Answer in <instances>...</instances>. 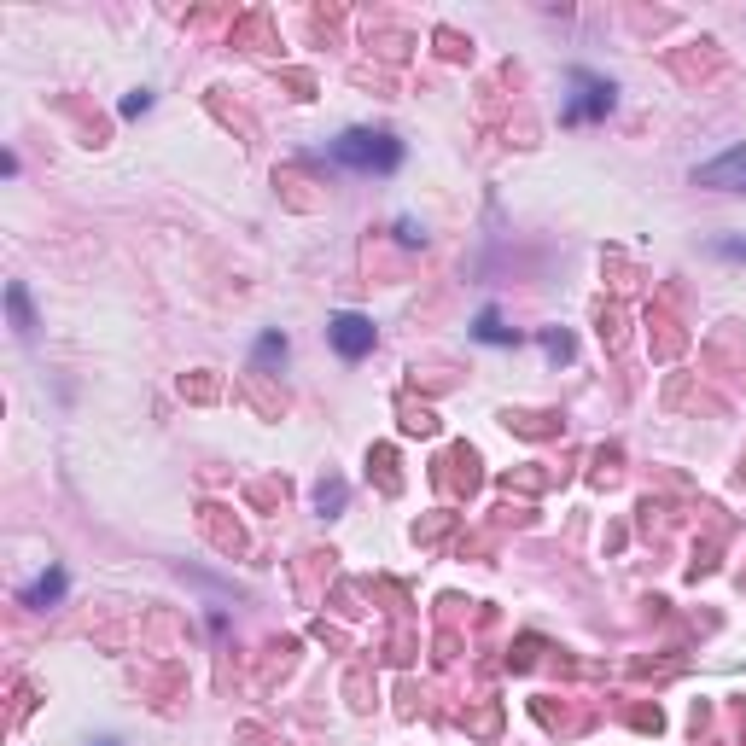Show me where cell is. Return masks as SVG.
<instances>
[{
	"label": "cell",
	"instance_id": "1",
	"mask_svg": "<svg viewBox=\"0 0 746 746\" xmlns=\"http://www.w3.org/2000/svg\"><path fill=\"white\" fill-rule=\"evenodd\" d=\"M327 152H333V164L362 170V175H391L403 164V140H391L385 129H344Z\"/></svg>",
	"mask_w": 746,
	"mask_h": 746
},
{
	"label": "cell",
	"instance_id": "2",
	"mask_svg": "<svg viewBox=\"0 0 746 746\" xmlns=\"http://www.w3.org/2000/svg\"><path fill=\"white\" fill-rule=\"evenodd\" d=\"M572 105H566V123H595V117H607L612 100H618V88H612L607 76H589V70H572Z\"/></svg>",
	"mask_w": 746,
	"mask_h": 746
},
{
	"label": "cell",
	"instance_id": "3",
	"mask_svg": "<svg viewBox=\"0 0 746 746\" xmlns=\"http://www.w3.org/2000/svg\"><path fill=\"white\" fill-rule=\"evenodd\" d=\"M327 339H333V350H339L344 362H362V356L373 350V339H379V333H373L368 315H356V309H339V315L327 321Z\"/></svg>",
	"mask_w": 746,
	"mask_h": 746
},
{
	"label": "cell",
	"instance_id": "4",
	"mask_svg": "<svg viewBox=\"0 0 746 746\" xmlns=\"http://www.w3.org/2000/svg\"><path fill=\"white\" fill-rule=\"evenodd\" d=\"M694 187H723V193H746V146H729L723 158L694 170Z\"/></svg>",
	"mask_w": 746,
	"mask_h": 746
},
{
	"label": "cell",
	"instance_id": "5",
	"mask_svg": "<svg viewBox=\"0 0 746 746\" xmlns=\"http://www.w3.org/2000/svg\"><path fill=\"white\" fill-rule=\"evenodd\" d=\"M65 589H70V577L53 566V572H41L30 589H24V607H59V601H65Z\"/></svg>",
	"mask_w": 746,
	"mask_h": 746
},
{
	"label": "cell",
	"instance_id": "6",
	"mask_svg": "<svg viewBox=\"0 0 746 746\" xmlns=\"http://www.w3.org/2000/svg\"><path fill=\"white\" fill-rule=\"evenodd\" d=\"M6 315H12V327H18V339H35V309H30V292L12 280L6 286Z\"/></svg>",
	"mask_w": 746,
	"mask_h": 746
},
{
	"label": "cell",
	"instance_id": "7",
	"mask_svg": "<svg viewBox=\"0 0 746 746\" xmlns=\"http://www.w3.org/2000/svg\"><path fill=\"white\" fill-rule=\"evenodd\" d=\"M473 333H478L484 344H513V333L502 327V321H496V309H484V315H478V327H473Z\"/></svg>",
	"mask_w": 746,
	"mask_h": 746
},
{
	"label": "cell",
	"instance_id": "8",
	"mask_svg": "<svg viewBox=\"0 0 746 746\" xmlns=\"http://www.w3.org/2000/svg\"><path fill=\"white\" fill-rule=\"evenodd\" d=\"M257 362H286V339H280V333H263V339H257Z\"/></svg>",
	"mask_w": 746,
	"mask_h": 746
},
{
	"label": "cell",
	"instance_id": "9",
	"mask_svg": "<svg viewBox=\"0 0 746 746\" xmlns=\"http://www.w3.org/2000/svg\"><path fill=\"white\" fill-rule=\"evenodd\" d=\"M344 502V484H321V490H315V508L327 513V508H339Z\"/></svg>",
	"mask_w": 746,
	"mask_h": 746
},
{
	"label": "cell",
	"instance_id": "10",
	"mask_svg": "<svg viewBox=\"0 0 746 746\" xmlns=\"http://www.w3.org/2000/svg\"><path fill=\"white\" fill-rule=\"evenodd\" d=\"M717 257H729V263H746V239H717Z\"/></svg>",
	"mask_w": 746,
	"mask_h": 746
},
{
	"label": "cell",
	"instance_id": "11",
	"mask_svg": "<svg viewBox=\"0 0 746 746\" xmlns=\"http://www.w3.org/2000/svg\"><path fill=\"white\" fill-rule=\"evenodd\" d=\"M140 111H152V94H146V88H140V94H129V100H123V117H140Z\"/></svg>",
	"mask_w": 746,
	"mask_h": 746
},
{
	"label": "cell",
	"instance_id": "12",
	"mask_svg": "<svg viewBox=\"0 0 746 746\" xmlns=\"http://www.w3.org/2000/svg\"><path fill=\"white\" fill-rule=\"evenodd\" d=\"M100 746H117V741H100Z\"/></svg>",
	"mask_w": 746,
	"mask_h": 746
}]
</instances>
